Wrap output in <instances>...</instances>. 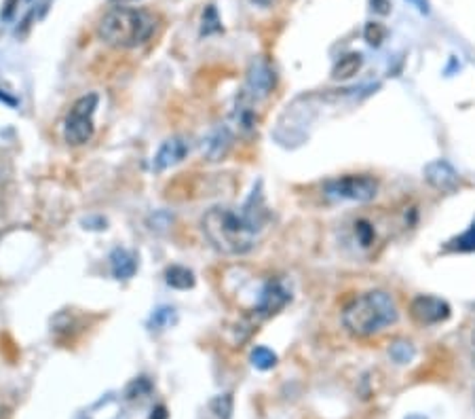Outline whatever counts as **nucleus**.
Here are the masks:
<instances>
[{"instance_id": "obj_1", "label": "nucleus", "mask_w": 475, "mask_h": 419, "mask_svg": "<svg viewBox=\"0 0 475 419\" xmlns=\"http://www.w3.org/2000/svg\"><path fill=\"white\" fill-rule=\"evenodd\" d=\"M269 223V207L265 195L258 189L241 207L231 205H213L203 214L201 227L209 243L222 255L243 257L256 248L258 235Z\"/></svg>"}, {"instance_id": "obj_2", "label": "nucleus", "mask_w": 475, "mask_h": 419, "mask_svg": "<svg viewBox=\"0 0 475 419\" xmlns=\"http://www.w3.org/2000/svg\"><path fill=\"white\" fill-rule=\"evenodd\" d=\"M156 30V15L146 9L114 7L98 26V34L106 45L116 49H136L152 38Z\"/></svg>"}, {"instance_id": "obj_3", "label": "nucleus", "mask_w": 475, "mask_h": 419, "mask_svg": "<svg viewBox=\"0 0 475 419\" xmlns=\"http://www.w3.org/2000/svg\"><path fill=\"white\" fill-rule=\"evenodd\" d=\"M397 318V305L386 290L364 292L342 309V324L355 337H372L386 326L395 324Z\"/></svg>"}, {"instance_id": "obj_4", "label": "nucleus", "mask_w": 475, "mask_h": 419, "mask_svg": "<svg viewBox=\"0 0 475 419\" xmlns=\"http://www.w3.org/2000/svg\"><path fill=\"white\" fill-rule=\"evenodd\" d=\"M321 195L328 203H368L378 195V180L368 174H349L323 182Z\"/></svg>"}, {"instance_id": "obj_5", "label": "nucleus", "mask_w": 475, "mask_h": 419, "mask_svg": "<svg viewBox=\"0 0 475 419\" xmlns=\"http://www.w3.org/2000/svg\"><path fill=\"white\" fill-rule=\"evenodd\" d=\"M100 98L98 94H87V96H80L70 112L66 114L64 121V140L70 146H80V144H87L93 134H96V110H98Z\"/></svg>"}, {"instance_id": "obj_6", "label": "nucleus", "mask_w": 475, "mask_h": 419, "mask_svg": "<svg viewBox=\"0 0 475 419\" xmlns=\"http://www.w3.org/2000/svg\"><path fill=\"white\" fill-rule=\"evenodd\" d=\"M410 318L418 326H436L450 318V305L433 295H418L410 303Z\"/></svg>"}, {"instance_id": "obj_7", "label": "nucleus", "mask_w": 475, "mask_h": 419, "mask_svg": "<svg viewBox=\"0 0 475 419\" xmlns=\"http://www.w3.org/2000/svg\"><path fill=\"white\" fill-rule=\"evenodd\" d=\"M275 83H277V76H275V70L271 68V64L265 60H256V62H251V66L247 70L243 94L253 102L265 100L275 89Z\"/></svg>"}, {"instance_id": "obj_8", "label": "nucleus", "mask_w": 475, "mask_h": 419, "mask_svg": "<svg viewBox=\"0 0 475 419\" xmlns=\"http://www.w3.org/2000/svg\"><path fill=\"white\" fill-rule=\"evenodd\" d=\"M289 299H292L289 288L281 280H271L265 284V288L260 292V299H258V305H256V314L260 318H271L279 309H283L289 303Z\"/></svg>"}, {"instance_id": "obj_9", "label": "nucleus", "mask_w": 475, "mask_h": 419, "mask_svg": "<svg viewBox=\"0 0 475 419\" xmlns=\"http://www.w3.org/2000/svg\"><path fill=\"white\" fill-rule=\"evenodd\" d=\"M422 174H424V180H427L431 187L438 189V191H442V193H452V191H456L458 185H460L458 172L452 167V163L446 161V159H436V161L427 163V165H424V170H422Z\"/></svg>"}, {"instance_id": "obj_10", "label": "nucleus", "mask_w": 475, "mask_h": 419, "mask_svg": "<svg viewBox=\"0 0 475 419\" xmlns=\"http://www.w3.org/2000/svg\"><path fill=\"white\" fill-rule=\"evenodd\" d=\"M188 153H190L188 138H184V136L169 138L159 146V151L154 155V161H152V170L154 172H165V170H169V167L182 163L188 157Z\"/></svg>"}, {"instance_id": "obj_11", "label": "nucleus", "mask_w": 475, "mask_h": 419, "mask_svg": "<svg viewBox=\"0 0 475 419\" xmlns=\"http://www.w3.org/2000/svg\"><path fill=\"white\" fill-rule=\"evenodd\" d=\"M110 269L116 280H132L138 271V259L125 248H114L110 253Z\"/></svg>"}, {"instance_id": "obj_12", "label": "nucleus", "mask_w": 475, "mask_h": 419, "mask_svg": "<svg viewBox=\"0 0 475 419\" xmlns=\"http://www.w3.org/2000/svg\"><path fill=\"white\" fill-rule=\"evenodd\" d=\"M231 144H233V134L226 128H218V130H213L209 134V138L203 142V155L209 161H218L228 153Z\"/></svg>"}, {"instance_id": "obj_13", "label": "nucleus", "mask_w": 475, "mask_h": 419, "mask_svg": "<svg viewBox=\"0 0 475 419\" xmlns=\"http://www.w3.org/2000/svg\"><path fill=\"white\" fill-rule=\"evenodd\" d=\"M361 66H364V55L361 53H357V51L347 53V55H342L336 62V66L332 70V78L334 80H349L361 70Z\"/></svg>"}, {"instance_id": "obj_14", "label": "nucleus", "mask_w": 475, "mask_h": 419, "mask_svg": "<svg viewBox=\"0 0 475 419\" xmlns=\"http://www.w3.org/2000/svg\"><path fill=\"white\" fill-rule=\"evenodd\" d=\"M165 282L167 286L176 288V290H188L195 286V273L188 269V267H182V265H171L167 267L165 271Z\"/></svg>"}, {"instance_id": "obj_15", "label": "nucleus", "mask_w": 475, "mask_h": 419, "mask_svg": "<svg viewBox=\"0 0 475 419\" xmlns=\"http://www.w3.org/2000/svg\"><path fill=\"white\" fill-rule=\"evenodd\" d=\"M388 356L395 364H410L416 356V350L410 341L406 339H395L391 345H388Z\"/></svg>"}, {"instance_id": "obj_16", "label": "nucleus", "mask_w": 475, "mask_h": 419, "mask_svg": "<svg viewBox=\"0 0 475 419\" xmlns=\"http://www.w3.org/2000/svg\"><path fill=\"white\" fill-rule=\"evenodd\" d=\"M222 32V19L218 15V9L213 5H207V9L203 11V19H201V36H211Z\"/></svg>"}, {"instance_id": "obj_17", "label": "nucleus", "mask_w": 475, "mask_h": 419, "mask_svg": "<svg viewBox=\"0 0 475 419\" xmlns=\"http://www.w3.org/2000/svg\"><path fill=\"white\" fill-rule=\"evenodd\" d=\"M249 360H251V364H253L256 368L269 370V368H273V366L277 364V354H275L273 350L265 348V345H258V348L251 350Z\"/></svg>"}, {"instance_id": "obj_18", "label": "nucleus", "mask_w": 475, "mask_h": 419, "mask_svg": "<svg viewBox=\"0 0 475 419\" xmlns=\"http://www.w3.org/2000/svg\"><path fill=\"white\" fill-rule=\"evenodd\" d=\"M448 248L454 250V253H473L475 250V221L465 233H460L458 237L448 241Z\"/></svg>"}, {"instance_id": "obj_19", "label": "nucleus", "mask_w": 475, "mask_h": 419, "mask_svg": "<svg viewBox=\"0 0 475 419\" xmlns=\"http://www.w3.org/2000/svg\"><path fill=\"white\" fill-rule=\"evenodd\" d=\"M386 34H388V30L378 22H370L366 26V30H364V38L368 40V45H372V47H380L386 40Z\"/></svg>"}, {"instance_id": "obj_20", "label": "nucleus", "mask_w": 475, "mask_h": 419, "mask_svg": "<svg viewBox=\"0 0 475 419\" xmlns=\"http://www.w3.org/2000/svg\"><path fill=\"white\" fill-rule=\"evenodd\" d=\"M211 409L213 413L218 415L220 419H231V413H233V396L231 394H224V396H218L213 402H211Z\"/></svg>"}, {"instance_id": "obj_21", "label": "nucleus", "mask_w": 475, "mask_h": 419, "mask_svg": "<svg viewBox=\"0 0 475 419\" xmlns=\"http://www.w3.org/2000/svg\"><path fill=\"white\" fill-rule=\"evenodd\" d=\"M355 237H357V241L364 248L372 246V241H374V227L368 221H357L355 223Z\"/></svg>"}, {"instance_id": "obj_22", "label": "nucleus", "mask_w": 475, "mask_h": 419, "mask_svg": "<svg viewBox=\"0 0 475 419\" xmlns=\"http://www.w3.org/2000/svg\"><path fill=\"white\" fill-rule=\"evenodd\" d=\"M370 5H372V11L378 13V15L391 13V3H388V0H370Z\"/></svg>"}, {"instance_id": "obj_23", "label": "nucleus", "mask_w": 475, "mask_h": 419, "mask_svg": "<svg viewBox=\"0 0 475 419\" xmlns=\"http://www.w3.org/2000/svg\"><path fill=\"white\" fill-rule=\"evenodd\" d=\"M408 3L422 15H429L431 13V5H429V0H408Z\"/></svg>"}, {"instance_id": "obj_24", "label": "nucleus", "mask_w": 475, "mask_h": 419, "mask_svg": "<svg viewBox=\"0 0 475 419\" xmlns=\"http://www.w3.org/2000/svg\"><path fill=\"white\" fill-rule=\"evenodd\" d=\"M169 311H174V309H159V311H154V316H152L154 326H163V324H165V320L171 316Z\"/></svg>"}, {"instance_id": "obj_25", "label": "nucleus", "mask_w": 475, "mask_h": 419, "mask_svg": "<svg viewBox=\"0 0 475 419\" xmlns=\"http://www.w3.org/2000/svg\"><path fill=\"white\" fill-rule=\"evenodd\" d=\"M150 419H167V413L163 407H156V411H152V417Z\"/></svg>"}, {"instance_id": "obj_26", "label": "nucleus", "mask_w": 475, "mask_h": 419, "mask_svg": "<svg viewBox=\"0 0 475 419\" xmlns=\"http://www.w3.org/2000/svg\"><path fill=\"white\" fill-rule=\"evenodd\" d=\"M253 3H260V5H265V7H267V5L271 3V0H253Z\"/></svg>"}, {"instance_id": "obj_27", "label": "nucleus", "mask_w": 475, "mask_h": 419, "mask_svg": "<svg viewBox=\"0 0 475 419\" xmlns=\"http://www.w3.org/2000/svg\"><path fill=\"white\" fill-rule=\"evenodd\" d=\"M473 360H475V332H473Z\"/></svg>"}, {"instance_id": "obj_28", "label": "nucleus", "mask_w": 475, "mask_h": 419, "mask_svg": "<svg viewBox=\"0 0 475 419\" xmlns=\"http://www.w3.org/2000/svg\"><path fill=\"white\" fill-rule=\"evenodd\" d=\"M408 419H424V417H420V415H410Z\"/></svg>"}, {"instance_id": "obj_29", "label": "nucleus", "mask_w": 475, "mask_h": 419, "mask_svg": "<svg viewBox=\"0 0 475 419\" xmlns=\"http://www.w3.org/2000/svg\"><path fill=\"white\" fill-rule=\"evenodd\" d=\"M112 3H129V0H112Z\"/></svg>"}, {"instance_id": "obj_30", "label": "nucleus", "mask_w": 475, "mask_h": 419, "mask_svg": "<svg viewBox=\"0 0 475 419\" xmlns=\"http://www.w3.org/2000/svg\"><path fill=\"white\" fill-rule=\"evenodd\" d=\"M28 3H32V0H28Z\"/></svg>"}]
</instances>
